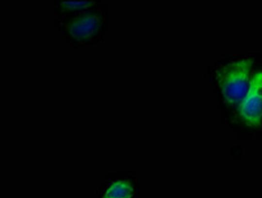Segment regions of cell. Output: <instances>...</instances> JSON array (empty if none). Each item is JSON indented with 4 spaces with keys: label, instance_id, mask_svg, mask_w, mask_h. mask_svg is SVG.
Here are the masks:
<instances>
[{
    "label": "cell",
    "instance_id": "7a4b0ae2",
    "mask_svg": "<svg viewBox=\"0 0 262 198\" xmlns=\"http://www.w3.org/2000/svg\"><path fill=\"white\" fill-rule=\"evenodd\" d=\"M239 114L246 123L257 125L262 120V72L251 79L248 91L238 106Z\"/></svg>",
    "mask_w": 262,
    "mask_h": 198
},
{
    "label": "cell",
    "instance_id": "6da1fadb",
    "mask_svg": "<svg viewBox=\"0 0 262 198\" xmlns=\"http://www.w3.org/2000/svg\"><path fill=\"white\" fill-rule=\"evenodd\" d=\"M252 61L243 59L229 63L221 69L217 78L222 94L227 102L238 105L250 86Z\"/></svg>",
    "mask_w": 262,
    "mask_h": 198
},
{
    "label": "cell",
    "instance_id": "277c9868",
    "mask_svg": "<svg viewBox=\"0 0 262 198\" xmlns=\"http://www.w3.org/2000/svg\"><path fill=\"white\" fill-rule=\"evenodd\" d=\"M133 187L127 180L114 182L107 189L102 198H130Z\"/></svg>",
    "mask_w": 262,
    "mask_h": 198
},
{
    "label": "cell",
    "instance_id": "3957f363",
    "mask_svg": "<svg viewBox=\"0 0 262 198\" xmlns=\"http://www.w3.org/2000/svg\"><path fill=\"white\" fill-rule=\"evenodd\" d=\"M101 23V17L97 13L84 12L71 19L65 25V28L74 39L85 42L90 41L97 35Z\"/></svg>",
    "mask_w": 262,
    "mask_h": 198
},
{
    "label": "cell",
    "instance_id": "5b68a950",
    "mask_svg": "<svg viewBox=\"0 0 262 198\" xmlns=\"http://www.w3.org/2000/svg\"><path fill=\"white\" fill-rule=\"evenodd\" d=\"M95 2L93 1H64L60 4L61 12L71 11L85 9L94 6Z\"/></svg>",
    "mask_w": 262,
    "mask_h": 198
}]
</instances>
